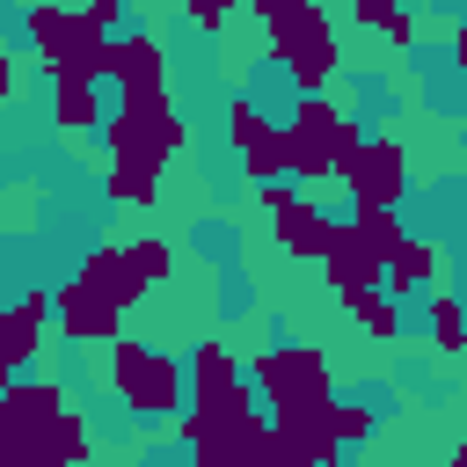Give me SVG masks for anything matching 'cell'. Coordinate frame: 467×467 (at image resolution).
Here are the masks:
<instances>
[{
    "label": "cell",
    "instance_id": "obj_20",
    "mask_svg": "<svg viewBox=\"0 0 467 467\" xmlns=\"http://www.w3.org/2000/svg\"><path fill=\"white\" fill-rule=\"evenodd\" d=\"M343 314H358V328L372 343H394L401 336V299H387V292H358V299H343Z\"/></svg>",
    "mask_w": 467,
    "mask_h": 467
},
{
    "label": "cell",
    "instance_id": "obj_21",
    "mask_svg": "<svg viewBox=\"0 0 467 467\" xmlns=\"http://www.w3.org/2000/svg\"><path fill=\"white\" fill-rule=\"evenodd\" d=\"M431 343H438L445 358L460 350V292H452V277L431 285Z\"/></svg>",
    "mask_w": 467,
    "mask_h": 467
},
{
    "label": "cell",
    "instance_id": "obj_29",
    "mask_svg": "<svg viewBox=\"0 0 467 467\" xmlns=\"http://www.w3.org/2000/svg\"><path fill=\"white\" fill-rule=\"evenodd\" d=\"M7 379H22V372H15V365H7V350H0V387H7Z\"/></svg>",
    "mask_w": 467,
    "mask_h": 467
},
{
    "label": "cell",
    "instance_id": "obj_18",
    "mask_svg": "<svg viewBox=\"0 0 467 467\" xmlns=\"http://www.w3.org/2000/svg\"><path fill=\"white\" fill-rule=\"evenodd\" d=\"M44 88H51L58 131H95V124H102V88H95V80H44Z\"/></svg>",
    "mask_w": 467,
    "mask_h": 467
},
{
    "label": "cell",
    "instance_id": "obj_10",
    "mask_svg": "<svg viewBox=\"0 0 467 467\" xmlns=\"http://www.w3.org/2000/svg\"><path fill=\"white\" fill-rule=\"evenodd\" d=\"M255 197H263V212H270V241H277L285 255H306V263H314V255H321V241H328V212H321L299 182H285V175H277V182H263Z\"/></svg>",
    "mask_w": 467,
    "mask_h": 467
},
{
    "label": "cell",
    "instance_id": "obj_24",
    "mask_svg": "<svg viewBox=\"0 0 467 467\" xmlns=\"http://www.w3.org/2000/svg\"><path fill=\"white\" fill-rule=\"evenodd\" d=\"M182 15H190L197 36H219L226 29V0H182Z\"/></svg>",
    "mask_w": 467,
    "mask_h": 467
},
{
    "label": "cell",
    "instance_id": "obj_11",
    "mask_svg": "<svg viewBox=\"0 0 467 467\" xmlns=\"http://www.w3.org/2000/svg\"><path fill=\"white\" fill-rule=\"evenodd\" d=\"M182 401H190V409H219V401L255 409V394H248V379H241V365H234V343L204 336V343L190 350V365H182Z\"/></svg>",
    "mask_w": 467,
    "mask_h": 467
},
{
    "label": "cell",
    "instance_id": "obj_25",
    "mask_svg": "<svg viewBox=\"0 0 467 467\" xmlns=\"http://www.w3.org/2000/svg\"><path fill=\"white\" fill-rule=\"evenodd\" d=\"M394 15H401V0H350V22L358 29H387Z\"/></svg>",
    "mask_w": 467,
    "mask_h": 467
},
{
    "label": "cell",
    "instance_id": "obj_16",
    "mask_svg": "<svg viewBox=\"0 0 467 467\" xmlns=\"http://www.w3.org/2000/svg\"><path fill=\"white\" fill-rule=\"evenodd\" d=\"M51 306H58V336H66V343H117V321H124V314H117V306H109L95 285L66 277Z\"/></svg>",
    "mask_w": 467,
    "mask_h": 467
},
{
    "label": "cell",
    "instance_id": "obj_4",
    "mask_svg": "<svg viewBox=\"0 0 467 467\" xmlns=\"http://www.w3.org/2000/svg\"><path fill=\"white\" fill-rule=\"evenodd\" d=\"M358 146H365V117H350V109L328 102V95H299L292 117L277 124V161H285V175H299V182L343 175V161H350Z\"/></svg>",
    "mask_w": 467,
    "mask_h": 467
},
{
    "label": "cell",
    "instance_id": "obj_13",
    "mask_svg": "<svg viewBox=\"0 0 467 467\" xmlns=\"http://www.w3.org/2000/svg\"><path fill=\"white\" fill-rule=\"evenodd\" d=\"M321 277H328V292L336 299H358V292H379V255L350 234V219H328V241H321Z\"/></svg>",
    "mask_w": 467,
    "mask_h": 467
},
{
    "label": "cell",
    "instance_id": "obj_9",
    "mask_svg": "<svg viewBox=\"0 0 467 467\" xmlns=\"http://www.w3.org/2000/svg\"><path fill=\"white\" fill-rule=\"evenodd\" d=\"M270 445L285 467H343V445L328 431V401H292V409H263Z\"/></svg>",
    "mask_w": 467,
    "mask_h": 467
},
{
    "label": "cell",
    "instance_id": "obj_31",
    "mask_svg": "<svg viewBox=\"0 0 467 467\" xmlns=\"http://www.w3.org/2000/svg\"><path fill=\"white\" fill-rule=\"evenodd\" d=\"M226 7H255V0H226Z\"/></svg>",
    "mask_w": 467,
    "mask_h": 467
},
{
    "label": "cell",
    "instance_id": "obj_19",
    "mask_svg": "<svg viewBox=\"0 0 467 467\" xmlns=\"http://www.w3.org/2000/svg\"><path fill=\"white\" fill-rule=\"evenodd\" d=\"M117 248H124V263L139 270V285H146V292L175 277V248H168L161 234H131V241H117Z\"/></svg>",
    "mask_w": 467,
    "mask_h": 467
},
{
    "label": "cell",
    "instance_id": "obj_30",
    "mask_svg": "<svg viewBox=\"0 0 467 467\" xmlns=\"http://www.w3.org/2000/svg\"><path fill=\"white\" fill-rule=\"evenodd\" d=\"M438 467H467V452H445V460H438Z\"/></svg>",
    "mask_w": 467,
    "mask_h": 467
},
{
    "label": "cell",
    "instance_id": "obj_2",
    "mask_svg": "<svg viewBox=\"0 0 467 467\" xmlns=\"http://www.w3.org/2000/svg\"><path fill=\"white\" fill-rule=\"evenodd\" d=\"M95 431L73 387L7 379L0 387V467H88Z\"/></svg>",
    "mask_w": 467,
    "mask_h": 467
},
{
    "label": "cell",
    "instance_id": "obj_5",
    "mask_svg": "<svg viewBox=\"0 0 467 467\" xmlns=\"http://www.w3.org/2000/svg\"><path fill=\"white\" fill-rule=\"evenodd\" d=\"M22 36H29V58L44 66V80H95L109 73V36L80 15V7H58V0H29L22 7Z\"/></svg>",
    "mask_w": 467,
    "mask_h": 467
},
{
    "label": "cell",
    "instance_id": "obj_27",
    "mask_svg": "<svg viewBox=\"0 0 467 467\" xmlns=\"http://www.w3.org/2000/svg\"><path fill=\"white\" fill-rule=\"evenodd\" d=\"M80 15H88V22H95V29H102V36H109V29H117V15H124V0H88V7H80Z\"/></svg>",
    "mask_w": 467,
    "mask_h": 467
},
{
    "label": "cell",
    "instance_id": "obj_3",
    "mask_svg": "<svg viewBox=\"0 0 467 467\" xmlns=\"http://www.w3.org/2000/svg\"><path fill=\"white\" fill-rule=\"evenodd\" d=\"M255 22H263L270 58L285 66L292 95H321V88L336 80L343 51H336V29H328L321 0H255Z\"/></svg>",
    "mask_w": 467,
    "mask_h": 467
},
{
    "label": "cell",
    "instance_id": "obj_6",
    "mask_svg": "<svg viewBox=\"0 0 467 467\" xmlns=\"http://www.w3.org/2000/svg\"><path fill=\"white\" fill-rule=\"evenodd\" d=\"M109 387H117V401H124L131 416L161 423V416H175V401H182V365H175L168 350L139 343V336H117V343H109Z\"/></svg>",
    "mask_w": 467,
    "mask_h": 467
},
{
    "label": "cell",
    "instance_id": "obj_15",
    "mask_svg": "<svg viewBox=\"0 0 467 467\" xmlns=\"http://www.w3.org/2000/svg\"><path fill=\"white\" fill-rule=\"evenodd\" d=\"M438 277H445V248H438V241H423V234H401V241L387 248V263H379V292H387V299L431 292Z\"/></svg>",
    "mask_w": 467,
    "mask_h": 467
},
{
    "label": "cell",
    "instance_id": "obj_17",
    "mask_svg": "<svg viewBox=\"0 0 467 467\" xmlns=\"http://www.w3.org/2000/svg\"><path fill=\"white\" fill-rule=\"evenodd\" d=\"M73 277H80V285H95V292H102L117 314H131V306L146 299V285H139V270L124 263V248H117V241H95V248L73 263Z\"/></svg>",
    "mask_w": 467,
    "mask_h": 467
},
{
    "label": "cell",
    "instance_id": "obj_14",
    "mask_svg": "<svg viewBox=\"0 0 467 467\" xmlns=\"http://www.w3.org/2000/svg\"><path fill=\"white\" fill-rule=\"evenodd\" d=\"M117 95H139V88H168V36L161 29H124L109 36V73Z\"/></svg>",
    "mask_w": 467,
    "mask_h": 467
},
{
    "label": "cell",
    "instance_id": "obj_23",
    "mask_svg": "<svg viewBox=\"0 0 467 467\" xmlns=\"http://www.w3.org/2000/svg\"><path fill=\"white\" fill-rule=\"evenodd\" d=\"M328 431H336V445H365V438L379 431V416H372L365 401H336V394H328Z\"/></svg>",
    "mask_w": 467,
    "mask_h": 467
},
{
    "label": "cell",
    "instance_id": "obj_7",
    "mask_svg": "<svg viewBox=\"0 0 467 467\" xmlns=\"http://www.w3.org/2000/svg\"><path fill=\"white\" fill-rule=\"evenodd\" d=\"M241 379H248L255 409H292V401H328V394H336L328 358H321L314 343H277V350H255Z\"/></svg>",
    "mask_w": 467,
    "mask_h": 467
},
{
    "label": "cell",
    "instance_id": "obj_26",
    "mask_svg": "<svg viewBox=\"0 0 467 467\" xmlns=\"http://www.w3.org/2000/svg\"><path fill=\"white\" fill-rule=\"evenodd\" d=\"M379 36H387V44H394V51H409V44H416V15H409V7H401V15H394V22H387V29H379Z\"/></svg>",
    "mask_w": 467,
    "mask_h": 467
},
{
    "label": "cell",
    "instance_id": "obj_1",
    "mask_svg": "<svg viewBox=\"0 0 467 467\" xmlns=\"http://www.w3.org/2000/svg\"><path fill=\"white\" fill-rule=\"evenodd\" d=\"M102 146H109V175L102 190L131 212H146L161 197V168L190 146V124L175 109V88H139L117 95V109H102Z\"/></svg>",
    "mask_w": 467,
    "mask_h": 467
},
{
    "label": "cell",
    "instance_id": "obj_8",
    "mask_svg": "<svg viewBox=\"0 0 467 467\" xmlns=\"http://www.w3.org/2000/svg\"><path fill=\"white\" fill-rule=\"evenodd\" d=\"M336 182L350 190V212H401V197H409V153H401V139H372L365 131V146L343 161Z\"/></svg>",
    "mask_w": 467,
    "mask_h": 467
},
{
    "label": "cell",
    "instance_id": "obj_28",
    "mask_svg": "<svg viewBox=\"0 0 467 467\" xmlns=\"http://www.w3.org/2000/svg\"><path fill=\"white\" fill-rule=\"evenodd\" d=\"M15 88H22V80H15V51L0 44V102H15Z\"/></svg>",
    "mask_w": 467,
    "mask_h": 467
},
{
    "label": "cell",
    "instance_id": "obj_32",
    "mask_svg": "<svg viewBox=\"0 0 467 467\" xmlns=\"http://www.w3.org/2000/svg\"><path fill=\"white\" fill-rule=\"evenodd\" d=\"M0 7H7V0H0Z\"/></svg>",
    "mask_w": 467,
    "mask_h": 467
},
{
    "label": "cell",
    "instance_id": "obj_22",
    "mask_svg": "<svg viewBox=\"0 0 467 467\" xmlns=\"http://www.w3.org/2000/svg\"><path fill=\"white\" fill-rule=\"evenodd\" d=\"M350 234H358V241H365V248L387 263V248H394L409 226H401V212H350Z\"/></svg>",
    "mask_w": 467,
    "mask_h": 467
},
{
    "label": "cell",
    "instance_id": "obj_12",
    "mask_svg": "<svg viewBox=\"0 0 467 467\" xmlns=\"http://www.w3.org/2000/svg\"><path fill=\"white\" fill-rule=\"evenodd\" d=\"M226 139H234V153H241V175H248L255 190L285 175V161H277V124L255 109V95H234V109H226Z\"/></svg>",
    "mask_w": 467,
    "mask_h": 467
}]
</instances>
